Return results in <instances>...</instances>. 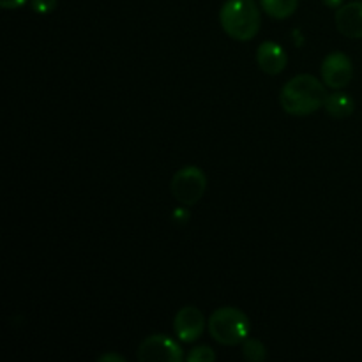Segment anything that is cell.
Listing matches in <instances>:
<instances>
[{
  "label": "cell",
  "instance_id": "4",
  "mask_svg": "<svg viewBox=\"0 0 362 362\" xmlns=\"http://www.w3.org/2000/svg\"><path fill=\"white\" fill-rule=\"evenodd\" d=\"M170 191L179 204L193 207L207 191V177L204 170L194 165H186L175 172L170 182Z\"/></svg>",
  "mask_w": 362,
  "mask_h": 362
},
{
  "label": "cell",
  "instance_id": "7",
  "mask_svg": "<svg viewBox=\"0 0 362 362\" xmlns=\"http://www.w3.org/2000/svg\"><path fill=\"white\" fill-rule=\"evenodd\" d=\"M173 331L182 343H194L205 331V317L198 308L184 306L173 318Z\"/></svg>",
  "mask_w": 362,
  "mask_h": 362
},
{
  "label": "cell",
  "instance_id": "15",
  "mask_svg": "<svg viewBox=\"0 0 362 362\" xmlns=\"http://www.w3.org/2000/svg\"><path fill=\"white\" fill-rule=\"evenodd\" d=\"M189 218L191 214L186 209V205H184V207H177L175 211L172 212V219L177 223V225H186V223L189 221Z\"/></svg>",
  "mask_w": 362,
  "mask_h": 362
},
{
  "label": "cell",
  "instance_id": "3",
  "mask_svg": "<svg viewBox=\"0 0 362 362\" xmlns=\"http://www.w3.org/2000/svg\"><path fill=\"white\" fill-rule=\"evenodd\" d=\"M209 332L219 345L237 346L250 338L251 322L239 308L223 306L218 308L209 318Z\"/></svg>",
  "mask_w": 362,
  "mask_h": 362
},
{
  "label": "cell",
  "instance_id": "18",
  "mask_svg": "<svg viewBox=\"0 0 362 362\" xmlns=\"http://www.w3.org/2000/svg\"><path fill=\"white\" fill-rule=\"evenodd\" d=\"M324 4L327 7H332V9H338V7L343 6V0H324Z\"/></svg>",
  "mask_w": 362,
  "mask_h": 362
},
{
  "label": "cell",
  "instance_id": "12",
  "mask_svg": "<svg viewBox=\"0 0 362 362\" xmlns=\"http://www.w3.org/2000/svg\"><path fill=\"white\" fill-rule=\"evenodd\" d=\"M240 349H243L244 359L251 362H262L267 359V350H265V345L260 341V339L247 338L240 343Z\"/></svg>",
  "mask_w": 362,
  "mask_h": 362
},
{
  "label": "cell",
  "instance_id": "6",
  "mask_svg": "<svg viewBox=\"0 0 362 362\" xmlns=\"http://www.w3.org/2000/svg\"><path fill=\"white\" fill-rule=\"evenodd\" d=\"M354 78V64L349 55L341 52H332L322 62V81L329 88L341 90L349 87Z\"/></svg>",
  "mask_w": 362,
  "mask_h": 362
},
{
  "label": "cell",
  "instance_id": "9",
  "mask_svg": "<svg viewBox=\"0 0 362 362\" xmlns=\"http://www.w3.org/2000/svg\"><path fill=\"white\" fill-rule=\"evenodd\" d=\"M288 62V57H286L285 49L274 41H264L257 49V64L265 74H276L283 73Z\"/></svg>",
  "mask_w": 362,
  "mask_h": 362
},
{
  "label": "cell",
  "instance_id": "13",
  "mask_svg": "<svg viewBox=\"0 0 362 362\" xmlns=\"http://www.w3.org/2000/svg\"><path fill=\"white\" fill-rule=\"evenodd\" d=\"M187 362H214L216 361V352L207 345L194 346L189 350V354L186 356Z\"/></svg>",
  "mask_w": 362,
  "mask_h": 362
},
{
  "label": "cell",
  "instance_id": "2",
  "mask_svg": "<svg viewBox=\"0 0 362 362\" xmlns=\"http://www.w3.org/2000/svg\"><path fill=\"white\" fill-rule=\"evenodd\" d=\"M219 23L233 41L247 42L260 32L262 14L255 0H226L219 11Z\"/></svg>",
  "mask_w": 362,
  "mask_h": 362
},
{
  "label": "cell",
  "instance_id": "17",
  "mask_svg": "<svg viewBox=\"0 0 362 362\" xmlns=\"http://www.w3.org/2000/svg\"><path fill=\"white\" fill-rule=\"evenodd\" d=\"M99 362H124V357L122 356H117V354H105V356H99Z\"/></svg>",
  "mask_w": 362,
  "mask_h": 362
},
{
  "label": "cell",
  "instance_id": "16",
  "mask_svg": "<svg viewBox=\"0 0 362 362\" xmlns=\"http://www.w3.org/2000/svg\"><path fill=\"white\" fill-rule=\"evenodd\" d=\"M25 4H27V0H0V6L4 9H18V7L25 6Z\"/></svg>",
  "mask_w": 362,
  "mask_h": 362
},
{
  "label": "cell",
  "instance_id": "10",
  "mask_svg": "<svg viewBox=\"0 0 362 362\" xmlns=\"http://www.w3.org/2000/svg\"><path fill=\"white\" fill-rule=\"evenodd\" d=\"M324 108L332 119H349L354 112H356V101L346 92H332L327 94L324 103Z\"/></svg>",
  "mask_w": 362,
  "mask_h": 362
},
{
  "label": "cell",
  "instance_id": "14",
  "mask_svg": "<svg viewBox=\"0 0 362 362\" xmlns=\"http://www.w3.org/2000/svg\"><path fill=\"white\" fill-rule=\"evenodd\" d=\"M30 6L37 14H48L57 7V0H32Z\"/></svg>",
  "mask_w": 362,
  "mask_h": 362
},
{
  "label": "cell",
  "instance_id": "1",
  "mask_svg": "<svg viewBox=\"0 0 362 362\" xmlns=\"http://www.w3.org/2000/svg\"><path fill=\"white\" fill-rule=\"evenodd\" d=\"M327 85L313 74H297L286 81L279 94L283 110L293 117H306L324 108Z\"/></svg>",
  "mask_w": 362,
  "mask_h": 362
},
{
  "label": "cell",
  "instance_id": "8",
  "mask_svg": "<svg viewBox=\"0 0 362 362\" xmlns=\"http://www.w3.org/2000/svg\"><path fill=\"white\" fill-rule=\"evenodd\" d=\"M336 28L350 39H362V2H350L336 9Z\"/></svg>",
  "mask_w": 362,
  "mask_h": 362
},
{
  "label": "cell",
  "instance_id": "5",
  "mask_svg": "<svg viewBox=\"0 0 362 362\" xmlns=\"http://www.w3.org/2000/svg\"><path fill=\"white\" fill-rule=\"evenodd\" d=\"M136 357L141 362H180L184 352L175 339L165 334H151L140 343Z\"/></svg>",
  "mask_w": 362,
  "mask_h": 362
},
{
  "label": "cell",
  "instance_id": "11",
  "mask_svg": "<svg viewBox=\"0 0 362 362\" xmlns=\"http://www.w3.org/2000/svg\"><path fill=\"white\" fill-rule=\"evenodd\" d=\"M260 6L274 20H286L297 11L299 0H260Z\"/></svg>",
  "mask_w": 362,
  "mask_h": 362
}]
</instances>
